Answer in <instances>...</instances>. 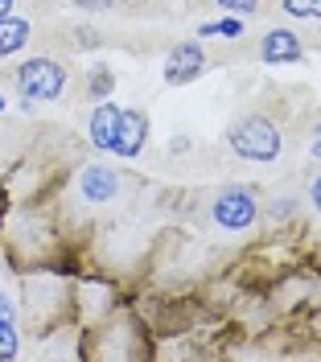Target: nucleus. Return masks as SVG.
I'll return each mask as SVG.
<instances>
[{"instance_id":"nucleus-1","label":"nucleus","mask_w":321,"mask_h":362,"mask_svg":"<svg viewBox=\"0 0 321 362\" xmlns=\"http://www.w3.org/2000/svg\"><path fill=\"white\" fill-rule=\"evenodd\" d=\"M227 144L239 160H255V165H272L284 153V136L268 115H243L227 128Z\"/></svg>"},{"instance_id":"nucleus-2","label":"nucleus","mask_w":321,"mask_h":362,"mask_svg":"<svg viewBox=\"0 0 321 362\" xmlns=\"http://www.w3.org/2000/svg\"><path fill=\"white\" fill-rule=\"evenodd\" d=\"M66 90V70L54 58H29L17 66V95H21V107L33 112L37 103H54L58 95Z\"/></svg>"},{"instance_id":"nucleus-3","label":"nucleus","mask_w":321,"mask_h":362,"mask_svg":"<svg viewBox=\"0 0 321 362\" xmlns=\"http://www.w3.org/2000/svg\"><path fill=\"white\" fill-rule=\"evenodd\" d=\"M255 218H259V198L247 185H230L210 202V223L218 230H235L239 235V230H252Z\"/></svg>"},{"instance_id":"nucleus-4","label":"nucleus","mask_w":321,"mask_h":362,"mask_svg":"<svg viewBox=\"0 0 321 362\" xmlns=\"http://www.w3.org/2000/svg\"><path fill=\"white\" fill-rule=\"evenodd\" d=\"M74 194L87 206H112L119 198V173L107 165H83L74 177Z\"/></svg>"},{"instance_id":"nucleus-5","label":"nucleus","mask_w":321,"mask_h":362,"mask_svg":"<svg viewBox=\"0 0 321 362\" xmlns=\"http://www.w3.org/2000/svg\"><path fill=\"white\" fill-rule=\"evenodd\" d=\"M202 74H206V54L198 42H182L169 49V58H165V83L169 87H185Z\"/></svg>"},{"instance_id":"nucleus-6","label":"nucleus","mask_w":321,"mask_h":362,"mask_svg":"<svg viewBox=\"0 0 321 362\" xmlns=\"http://www.w3.org/2000/svg\"><path fill=\"white\" fill-rule=\"evenodd\" d=\"M119 103H112V99H99L95 103L91 119H87V136H91V144L99 148V153H112L115 148V136H119Z\"/></svg>"},{"instance_id":"nucleus-7","label":"nucleus","mask_w":321,"mask_h":362,"mask_svg":"<svg viewBox=\"0 0 321 362\" xmlns=\"http://www.w3.org/2000/svg\"><path fill=\"white\" fill-rule=\"evenodd\" d=\"M259 58L268 62V66H280V62H300L305 58V45L293 29H268L264 37H259Z\"/></svg>"},{"instance_id":"nucleus-8","label":"nucleus","mask_w":321,"mask_h":362,"mask_svg":"<svg viewBox=\"0 0 321 362\" xmlns=\"http://www.w3.org/2000/svg\"><path fill=\"white\" fill-rule=\"evenodd\" d=\"M144 140H148V115L140 107L119 112V136H115V148H112L115 157H140Z\"/></svg>"},{"instance_id":"nucleus-9","label":"nucleus","mask_w":321,"mask_h":362,"mask_svg":"<svg viewBox=\"0 0 321 362\" xmlns=\"http://www.w3.org/2000/svg\"><path fill=\"white\" fill-rule=\"evenodd\" d=\"M29 45V21L25 17H0V58H13Z\"/></svg>"},{"instance_id":"nucleus-10","label":"nucleus","mask_w":321,"mask_h":362,"mask_svg":"<svg viewBox=\"0 0 321 362\" xmlns=\"http://www.w3.org/2000/svg\"><path fill=\"white\" fill-rule=\"evenodd\" d=\"M21 334H17V317H0V358H17Z\"/></svg>"},{"instance_id":"nucleus-11","label":"nucleus","mask_w":321,"mask_h":362,"mask_svg":"<svg viewBox=\"0 0 321 362\" xmlns=\"http://www.w3.org/2000/svg\"><path fill=\"white\" fill-rule=\"evenodd\" d=\"M198 37H243V21H239V17L206 21V25H198Z\"/></svg>"},{"instance_id":"nucleus-12","label":"nucleus","mask_w":321,"mask_h":362,"mask_svg":"<svg viewBox=\"0 0 321 362\" xmlns=\"http://www.w3.org/2000/svg\"><path fill=\"white\" fill-rule=\"evenodd\" d=\"M280 8L297 21H321V0H280Z\"/></svg>"},{"instance_id":"nucleus-13","label":"nucleus","mask_w":321,"mask_h":362,"mask_svg":"<svg viewBox=\"0 0 321 362\" xmlns=\"http://www.w3.org/2000/svg\"><path fill=\"white\" fill-rule=\"evenodd\" d=\"M87 90H91V99H112L115 74H112L107 66H95V70H91V83H87Z\"/></svg>"},{"instance_id":"nucleus-14","label":"nucleus","mask_w":321,"mask_h":362,"mask_svg":"<svg viewBox=\"0 0 321 362\" xmlns=\"http://www.w3.org/2000/svg\"><path fill=\"white\" fill-rule=\"evenodd\" d=\"M293 210H297V198H293V194H280V198H272V206H268L272 223H284V218H288Z\"/></svg>"},{"instance_id":"nucleus-15","label":"nucleus","mask_w":321,"mask_h":362,"mask_svg":"<svg viewBox=\"0 0 321 362\" xmlns=\"http://www.w3.org/2000/svg\"><path fill=\"white\" fill-rule=\"evenodd\" d=\"M218 8H227V13H235V17H255L259 13V0H214Z\"/></svg>"},{"instance_id":"nucleus-16","label":"nucleus","mask_w":321,"mask_h":362,"mask_svg":"<svg viewBox=\"0 0 321 362\" xmlns=\"http://www.w3.org/2000/svg\"><path fill=\"white\" fill-rule=\"evenodd\" d=\"M0 317H17V300H13V288L0 284Z\"/></svg>"},{"instance_id":"nucleus-17","label":"nucleus","mask_w":321,"mask_h":362,"mask_svg":"<svg viewBox=\"0 0 321 362\" xmlns=\"http://www.w3.org/2000/svg\"><path fill=\"white\" fill-rule=\"evenodd\" d=\"M309 157L313 160H321V119L309 128Z\"/></svg>"},{"instance_id":"nucleus-18","label":"nucleus","mask_w":321,"mask_h":362,"mask_svg":"<svg viewBox=\"0 0 321 362\" xmlns=\"http://www.w3.org/2000/svg\"><path fill=\"white\" fill-rule=\"evenodd\" d=\"M74 8H83V13H103V8H112V0H70Z\"/></svg>"},{"instance_id":"nucleus-19","label":"nucleus","mask_w":321,"mask_h":362,"mask_svg":"<svg viewBox=\"0 0 321 362\" xmlns=\"http://www.w3.org/2000/svg\"><path fill=\"white\" fill-rule=\"evenodd\" d=\"M309 206H313V214H321V173L309 181Z\"/></svg>"},{"instance_id":"nucleus-20","label":"nucleus","mask_w":321,"mask_h":362,"mask_svg":"<svg viewBox=\"0 0 321 362\" xmlns=\"http://www.w3.org/2000/svg\"><path fill=\"white\" fill-rule=\"evenodd\" d=\"M169 153H173V157H177V153H189V136L173 132V136H169Z\"/></svg>"},{"instance_id":"nucleus-21","label":"nucleus","mask_w":321,"mask_h":362,"mask_svg":"<svg viewBox=\"0 0 321 362\" xmlns=\"http://www.w3.org/2000/svg\"><path fill=\"white\" fill-rule=\"evenodd\" d=\"M13 4H17V0H0V17H8V13H13Z\"/></svg>"},{"instance_id":"nucleus-22","label":"nucleus","mask_w":321,"mask_h":362,"mask_svg":"<svg viewBox=\"0 0 321 362\" xmlns=\"http://www.w3.org/2000/svg\"><path fill=\"white\" fill-rule=\"evenodd\" d=\"M0 112H4V95H0Z\"/></svg>"}]
</instances>
